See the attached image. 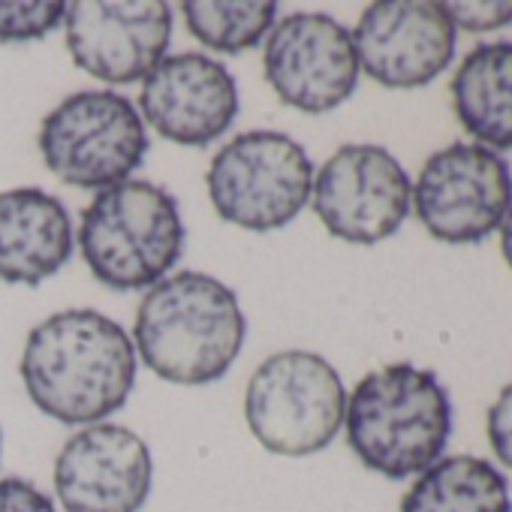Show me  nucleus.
<instances>
[{
    "instance_id": "423d86ee",
    "label": "nucleus",
    "mask_w": 512,
    "mask_h": 512,
    "mask_svg": "<svg viewBox=\"0 0 512 512\" xmlns=\"http://www.w3.org/2000/svg\"><path fill=\"white\" fill-rule=\"evenodd\" d=\"M205 181L211 205L226 223L247 232H275L308 205L314 163L287 133L250 130L214 154Z\"/></svg>"
},
{
    "instance_id": "1a4fd4ad",
    "label": "nucleus",
    "mask_w": 512,
    "mask_h": 512,
    "mask_svg": "<svg viewBox=\"0 0 512 512\" xmlns=\"http://www.w3.org/2000/svg\"><path fill=\"white\" fill-rule=\"evenodd\" d=\"M311 199L317 217L335 238L377 244L407 220L413 184L386 148L344 145L323 163Z\"/></svg>"
},
{
    "instance_id": "6e6552de",
    "label": "nucleus",
    "mask_w": 512,
    "mask_h": 512,
    "mask_svg": "<svg viewBox=\"0 0 512 512\" xmlns=\"http://www.w3.org/2000/svg\"><path fill=\"white\" fill-rule=\"evenodd\" d=\"M422 226L449 244L488 238L512 208L509 163L482 145L455 142L431 154L413 184Z\"/></svg>"
},
{
    "instance_id": "9b49d317",
    "label": "nucleus",
    "mask_w": 512,
    "mask_h": 512,
    "mask_svg": "<svg viewBox=\"0 0 512 512\" xmlns=\"http://www.w3.org/2000/svg\"><path fill=\"white\" fill-rule=\"evenodd\" d=\"M64 25L76 67L109 85L142 82L172 40V10L163 0H76Z\"/></svg>"
},
{
    "instance_id": "dca6fc26",
    "label": "nucleus",
    "mask_w": 512,
    "mask_h": 512,
    "mask_svg": "<svg viewBox=\"0 0 512 512\" xmlns=\"http://www.w3.org/2000/svg\"><path fill=\"white\" fill-rule=\"evenodd\" d=\"M464 130L488 151H512V43H479L452 79Z\"/></svg>"
},
{
    "instance_id": "39448f33",
    "label": "nucleus",
    "mask_w": 512,
    "mask_h": 512,
    "mask_svg": "<svg viewBox=\"0 0 512 512\" xmlns=\"http://www.w3.org/2000/svg\"><path fill=\"white\" fill-rule=\"evenodd\" d=\"M347 392L341 374L317 353L284 350L253 371L244 392V416L269 452L314 455L341 431Z\"/></svg>"
},
{
    "instance_id": "f3484780",
    "label": "nucleus",
    "mask_w": 512,
    "mask_h": 512,
    "mask_svg": "<svg viewBox=\"0 0 512 512\" xmlns=\"http://www.w3.org/2000/svg\"><path fill=\"white\" fill-rule=\"evenodd\" d=\"M401 512H512L509 482L485 458L449 455L419 473Z\"/></svg>"
},
{
    "instance_id": "7ed1b4c3",
    "label": "nucleus",
    "mask_w": 512,
    "mask_h": 512,
    "mask_svg": "<svg viewBox=\"0 0 512 512\" xmlns=\"http://www.w3.org/2000/svg\"><path fill=\"white\" fill-rule=\"evenodd\" d=\"M347 443L386 479L425 473L452 434V401L434 371L410 362L368 374L347 398Z\"/></svg>"
},
{
    "instance_id": "2eb2a0df",
    "label": "nucleus",
    "mask_w": 512,
    "mask_h": 512,
    "mask_svg": "<svg viewBox=\"0 0 512 512\" xmlns=\"http://www.w3.org/2000/svg\"><path fill=\"white\" fill-rule=\"evenodd\" d=\"M73 220L64 202L40 187L0 193V281L37 287L73 256Z\"/></svg>"
},
{
    "instance_id": "6ab92c4d",
    "label": "nucleus",
    "mask_w": 512,
    "mask_h": 512,
    "mask_svg": "<svg viewBox=\"0 0 512 512\" xmlns=\"http://www.w3.org/2000/svg\"><path fill=\"white\" fill-rule=\"evenodd\" d=\"M67 4L58 0H22V4H0V43H31L43 40L64 22Z\"/></svg>"
},
{
    "instance_id": "4468645a",
    "label": "nucleus",
    "mask_w": 512,
    "mask_h": 512,
    "mask_svg": "<svg viewBox=\"0 0 512 512\" xmlns=\"http://www.w3.org/2000/svg\"><path fill=\"white\" fill-rule=\"evenodd\" d=\"M139 115L163 139L202 148L223 136L238 115V88L232 73L208 55L163 58L145 79Z\"/></svg>"
},
{
    "instance_id": "b1692460",
    "label": "nucleus",
    "mask_w": 512,
    "mask_h": 512,
    "mask_svg": "<svg viewBox=\"0 0 512 512\" xmlns=\"http://www.w3.org/2000/svg\"><path fill=\"white\" fill-rule=\"evenodd\" d=\"M0 449H4V434H0Z\"/></svg>"
},
{
    "instance_id": "412c9836",
    "label": "nucleus",
    "mask_w": 512,
    "mask_h": 512,
    "mask_svg": "<svg viewBox=\"0 0 512 512\" xmlns=\"http://www.w3.org/2000/svg\"><path fill=\"white\" fill-rule=\"evenodd\" d=\"M0 512H58L52 497L19 476L0 479Z\"/></svg>"
},
{
    "instance_id": "5701e85b",
    "label": "nucleus",
    "mask_w": 512,
    "mask_h": 512,
    "mask_svg": "<svg viewBox=\"0 0 512 512\" xmlns=\"http://www.w3.org/2000/svg\"><path fill=\"white\" fill-rule=\"evenodd\" d=\"M500 250H503L506 263H509V269H512V208L506 211V217H503V223H500Z\"/></svg>"
},
{
    "instance_id": "20e7f679",
    "label": "nucleus",
    "mask_w": 512,
    "mask_h": 512,
    "mask_svg": "<svg viewBox=\"0 0 512 512\" xmlns=\"http://www.w3.org/2000/svg\"><path fill=\"white\" fill-rule=\"evenodd\" d=\"M79 250L91 275L112 290H151L184 250V223L175 196L151 181H124L100 190L82 211Z\"/></svg>"
},
{
    "instance_id": "f8f14e48",
    "label": "nucleus",
    "mask_w": 512,
    "mask_h": 512,
    "mask_svg": "<svg viewBox=\"0 0 512 512\" xmlns=\"http://www.w3.org/2000/svg\"><path fill=\"white\" fill-rule=\"evenodd\" d=\"M353 46L359 70L383 88H425L455 58V25L434 0H380L362 13Z\"/></svg>"
},
{
    "instance_id": "aec40b11",
    "label": "nucleus",
    "mask_w": 512,
    "mask_h": 512,
    "mask_svg": "<svg viewBox=\"0 0 512 512\" xmlns=\"http://www.w3.org/2000/svg\"><path fill=\"white\" fill-rule=\"evenodd\" d=\"M452 25L455 28H464L470 34H485V31H494V28H503L512 22V4H443Z\"/></svg>"
},
{
    "instance_id": "f257e3e1",
    "label": "nucleus",
    "mask_w": 512,
    "mask_h": 512,
    "mask_svg": "<svg viewBox=\"0 0 512 512\" xmlns=\"http://www.w3.org/2000/svg\"><path fill=\"white\" fill-rule=\"evenodd\" d=\"M22 380L46 416L64 425H97L127 404L136 383V347L100 311H61L28 335Z\"/></svg>"
},
{
    "instance_id": "4be33fe9",
    "label": "nucleus",
    "mask_w": 512,
    "mask_h": 512,
    "mask_svg": "<svg viewBox=\"0 0 512 512\" xmlns=\"http://www.w3.org/2000/svg\"><path fill=\"white\" fill-rule=\"evenodd\" d=\"M488 440L497 461L512 470V383L503 386V392L488 410Z\"/></svg>"
},
{
    "instance_id": "ddd939ff",
    "label": "nucleus",
    "mask_w": 512,
    "mask_h": 512,
    "mask_svg": "<svg viewBox=\"0 0 512 512\" xmlns=\"http://www.w3.org/2000/svg\"><path fill=\"white\" fill-rule=\"evenodd\" d=\"M148 443L112 422L76 431L55 461V494L67 512H139L151 494Z\"/></svg>"
},
{
    "instance_id": "0eeeda50",
    "label": "nucleus",
    "mask_w": 512,
    "mask_h": 512,
    "mask_svg": "<svg viewBox=\"0 0 512 512\" xmlns=\"http://www.w3.org/2000/svg\"><path fill=\"white\" fill-rule=\"evenodd\" d=\"M49 172L82 190H109L130 181L148 154L139 109L118 91H79L52 109L40 127Z\"/></svg>"
},
{
    "instance_id": "f03ea898",
    "label": "nucleus",
    "mask_w": 512,
    "mask_h": 512,
    "mask_svg": "<svg viewBox=\"0 0 512 512\" xmlns=\"http://www.w3.org/2000/svg\"><path fill=\"white\" fill-rule=\"evenodd\" d=\"M247 323L235 293L211 275L178 272L154 284L136 311V353L163 380H220L241 353Z\"/></svg>"
},
{
    "instance_id": "9d476101",
    "label": "nucleus",
    "mask_w": 512,
    "mask_h": 512,
    "mask_svg": "<svg viewBox=\"0 0 512 512\" xmlns=\"http://www.w3.org/2000/svg\"><path fill=\"white\" fill-rule=\"evenodd\" d=\"M266 79L275 94L308 115L338 109L359 85L353 34L326 13H293L266 40Z\"/></svg>"
},
{
    "instance_id": "a211bd4d",
    "label": "nucleus",
    "mask_w": 512,
    "mask_h": 512,
    "mask_svg": "<svg viewBox=\"0 0 512 512\" xmlns=\"http://www.w3.org/2000/svg\"><path fill=\"white\" fill-rule=\"evenodd\" d=\"M181 13L190 34L202 46L223 55H238L269 37V31L275 28L278 4L275 0H244V4L187 0V4H181Z\"/></svg>"
}]
</instances>
